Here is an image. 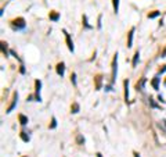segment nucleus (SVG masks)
<instances>
[{
  "label": "nucleus",
  "mask_w": 166,
  "mask_h": 157,
  "mask_svg": "<svg viewBox=\"0 0 166 157\" xmlns=\"http://www.w3.org/2000/svg\"><path fill=\"white\" fill-rule=\"evenodd\" d=\"M10 25H11V29H13V31L18 32V31H24V29L27 28V21H25L24 17H17V18L11 20Z\"/></svg>",
  "instance_id": "1"
},
{
  "label": "nucleus",
  "mask_w": 166,
  "mask_h": 157,
  "mask_svg": "<svg viewBox=\"0 0 166 157\" xmlns=\"http://www.w3.org/2000/svg\"><path fill=\"white\" fill-rule=\"evenodd\" d=\"M118 57H119V54L115 53L112 63H111V83L112 85L116 82V77H118Z\"/></svg>",
  "instance_id": "2"
},
{
  "label": "nucleus",
  "mask_w": 166,
  "mask_h": 157,
  "mask_svg": "<svg viewBox=\"0 0 166 157\" xmlns=\"http://www.w3.org/2000/svg\"><path fill=\"white\" fill-rule=\"evenodd\" d=\"M63 33L65 35V42H67V46H68V50L71 51V53H73L75 51V45H73V41H72L71 35L68 33L67 29H63Z\"/></svg>",
  "instance_id": "3"
},
{
  "label": "nucleus",
  "mask_w": 166,
  "mask_h": 157,
  "mask_svg": "<svg viewBox=\"0 0 166 157\" xmlns=\"http://www.w3.org/2000/svg\"><path fill=\"white\" fill-rule=\"evenodd\" d=\"M40 90H42V81L40 79H36L35 81V102H42V96H40Z\"/></svg>",
  "instance_id": "4"
},
{
  "label": "nucleus",
  "mask_w": 166,
  "mask_h": 157,
  "mask_svg": "<svg viewBox=\"0 0 166 157\" xmlns=\"http://www.w3.org/2000/svg\"><path fill=\"white\" fill-rule=\"evenodd\" d=\"M18 104V92H14L13 95V99H11V104H10L9 107H7V110H6V113L7 114H10V113H13V110L17 107Z\"/></svg>",
  "instance_id": "5"
},
{
  "label": "nucleus",
  "mask_w": 166,
  "mask_h": 157,
  "mask_svg": "<svg viewBox=\"0 0 166 157\" xmlns=\"http://www.w3.org/2000/svg\"><path fill=\"white\" fill-rule=\"evenodd\" d=\"M55 72H57V75L61 77V78L64 77V74H65V63H64V61H61V63H58V64L55 65Z\"/></svg>",
  "instance_id": "6"
},
{
  "label": "nucleus",
  "mask_w": 166,
  "mask_h": 157,
  "mask_svg": "<svg viewBox=\"0 0 166 157\" xmlns=\"http://www.w3.org/2000/svg\"><path fill=\"white\" fill-rule=\"evenodd\" d=\"M134 32H136V28L132 27L129 33H127V49H130L133 46V38H134Z\"/></svg>",
  "instance_id": "7"
},
{
  "label": "nucleus",
  "mask_w": 166,
  "mask_h": 157,
  "mask_svg": "<svg viewBox=\"0 0 166 157\" xmlns=\"http://www.w3.org/2000/svg\"><path fill=\"white\" fill-rule=\"evenodd\" d=\"M49 18L51 22H58L60 18H61V15H60L58 11H55V10H51L49 13Z\"/></svg>",
  "instance_id": "8"
},
{
  "label": "nucleus",
  "mask_w": 166,
  "mask_h": 157,
  "mask_svg": "<svg viewBox=\"0 0 166 157\" xmlns=\"http://www.w3.org/2000/svg\"><path fill=\"white\" fill-rule=\"evenodd\" d=\"M145 83H147V78H141L139 82L136 83V90L137 92H144V89H145Z\"/></svg>",
  "instance_id": "9"
},
{
  "label": "nucleus",
  "mask_w": 166,
  "mask_h": 157,
  "mask_svg": "<svg viewBox=\"0 0 166 157\" xmlns=\"http://www.w3.org/2000/svg\"><path fill=\"white\" fill-rule=\"evenodd\" d=\"M94 86H96V90H100L103 88V75L101 74H97L94 77Z\"/></svg>",
  "instance_id": "10"
},
{
  "label": "nucleus",
  "mask_w": 166,
  "mask_h": 157,
  "mask_svg": "<svg viewBox=\"0 0 166 157\" xmlns=\"http://www.w3.org/2000/svg\"><path fill=\"white\" fill-rule=\"evenodd\" d=\"M82 25H83V29H93V25L89 24V18H87V15L83 14V17H82Z\"/></svg>",
  "instance_id": "11"
},
{
  "label": "nucleus",
  "mask_w": 166,
  "mask_h": 157,
  "mask_svg": "<svg viewBox=\"0 0 166 157\" xmlns=\"http://www.w3.org/2000/svg\"><path fill=\"white\" fill-rule=\"evenodd\" d=\"M159 83H161V78H159V75H155V77L151 79V86H152L155 90H159Z\"/></svg>",
  "instance_id": "12"
},
{
  "label": "nucleus",
  "mask_w": 166,
  "mask_h": 157,
  "mask_svg": "<svg viewBox=\"0 0 166 157\" xmlns=\"http://www.w3.org/2000/svg\"><path fill=\"white\" fill-rule=\"evenodd\" d=\"M129 83H130L129 79H125V81H123V88H125V102L126 103H129Z\"/></svg>",
  "instance_id": "13"
},
{
  "label": "nucleus",
  "mask_w": 166,
  "mask_h": 157,
  "mask_svg": "<svg viewBox=\"0 0 166 157\" xmlns=\"http://www.w3.org/2000/svg\"><path fill=\"white\" fill-rule=\"evenodd\" d=\"M1 54H3V57H9L10 56V50H9V45L6 43V42H1Z\"/></svg>",
  "instance_id": "14"
},
{
  "label": "nucleus",
  "mask_w": 166,
  "mask_h": 157,
  "mask_svg": "<svg viewBox=\"0 0 166 157\" xmlns=\"http://www.w3.org/2000/svg\"><path fill=\"white\" fill-rule=\"evenodd\" d=\"M18 121H19V124L22 125V127H27L28 122H29V118L25 114H18Z\"/></svg>",
  "instance_id": "15"
},
{
  "label": "nucleus",
  "mask_w": 166,
  "mask_h": 157,
  "mask_svg": "<svg viewBox=\"0 0 166 157\" xmlns=\"http://www.w3.org/2000/svg\"><path fill=\"white\" fill-rule=\"evenodd\" d=\"M148 103H149V107H151V109H158V110H162V106H161V104H158L157 100H154V97L149 96Z\"/></svg>",
  "instance_id": "16"
},
{
  "label": "nucleus",
  "mask_w": 166,
  "mask_h": 157,
  "mask_svg": "<svg viewBox=\"0 0 166 157\" xmlns=\"http://www.w3.org/2000/svg\"><path fill=\"white\" fill-rule=\"evenodd\" d=\"M139 63H140V50H137V51L134 53V56H133V61H132V65H133V68H136Z\"/></svg>",
  "instance_id": "17"
},
{
  "label": "nucleus",
  "mask_w": 166,
  "mask_h": 157,
  "mask_svg": "<svg viewBox=\"0 0 166 157\" xmlns=\"http://www.w3.org/2000/svg\"><path fill=\"white\" fill-rule=\"evenodd\" d=\"M19 138H21V140H22V142H25V143H28V142L31 140L29 134H28V132H25V131H21V132H19Z\"/></svg>",
  "instance_id": "18"
},
{
  "label": "nucleus",
  "mask_w": 166,
  "mask_h": 157,
  "mask_svg": "<svg viewBox=\"0 0 166 157\" xmlns=\"http://www.w3.org/2000/svg\"><path fill=\"white\" fill-rule=\"evenodd\" d=\"M161 15V11L159 10H154V11H149L148 14H147V17H148L149 20H154V18H158Z\"/></svg>",
  "instance_id": "19"
},
{
  "label": "nucleus",
  "mask_w": 166,
  "mask_h": 157,
  "mask_svg": "<svg viewBox=\"0 0 166 157\" xmlns=\"http://www.w3.org/2000/svg\"><path fill=\"white\" fill-rule=\"evenodd\" d=\"M80 111V106H79V103H72V106H71V113L72 114H78Z\"/></svg>",
  "instance_id": "20"
},
{
  "label": "nucleus",
  "mask_w": 166,
  "mask_h": 157,
  "mask_svg": "<svg viewBox=\"0 0 166 157\" xmlns=\"http://www.w3.org/2000/svg\"><path fill=\"white\" fill-rule=\"evenodd\" d=\"M119 3H121V0H112V7L115 14L119 13Z\"/></svg>",
  "instance_id": "21"
},
{
  "label": "nucleus",
  "mask_w": 166,
  "mask_h": 157,
  "mask_svg": "<svg viewBox=\"0 0 166 157\" xmlns=\"http://www.w3.org/2000/svg\"><path fill=\"white\" fill-rule=\"evenodd\" d=\"M57 125H58V122H57V118L53 116V117H51V122H50L49 128H50V130H55V128H57Z\"/></svg>",
  "instance_id": "22"
},
{
  "label": "nucleus",
  "mask_w": 166,
  "mask_h": 157,
  "mask_svg": "<svg viewBox=\"0 0 166 157\" xmlns=\"http://www.w3.org/2000/svg\"><path fill=\"white\" fill-rule=\"evenodd\" d=\"M10 56H13L14 59H17V60L19 61V63H22V59H21V57L18 56V53H17V51H15V50H13V49L10 50Z\"/></svg>",
  "instance_id": "23"
},
{
  "label": "nucleus",
  "mask_w": 166,
  "mask_h": 157,
  "mask_svg": "<svg viewBox=\"0 0 166 157\" xmlns=\"http://www.w3.org/2000/svg\"><path fill=\"white\" fill-rule=\"evenodd\" d=\"M71 82L73 86H78V81H76V74L75 72H72L71 74Z\"/></svg>",
  "instance_id": "24"
},
{
  "label": "nucleus",
  "mask_w": 166,
  "mask_h": 157,
  "mask_svg": "<svg viewBox=\"0 0 166 157\" xmlns=\"http://www.w3.org/2000/svg\"><path fill=\"white\" fill-rule=\"evenodd\" d=\"M76 143L78 145H85V138H83V136H82V135H78L76 136Z\"/></svg>",
  "instance_id": "25"
},
{
  "label": "nucleus",
  "mask_w": 166,
  "mask_h": 157,
  "mask_svg": "<svg viewBox=\"0 0 166 157\" xmlns=\"http://www.w3.org/2000/svg\"><path fill=\"white\" fill-rule=\"evenodd\" d=\"M97 28H98V29L103 28V14H100L98 15V20H97Z\"/></svg>",
  "instance_id": "26"
},
{
  "label": "nucleus",
  "mask_w": 166,
  "mask_h": 157,
  "mask_svg": "<svg viewBox=\"0 0 166 157\" xmlns=\"http://www.w3.org/2000/svg\"><path fill=\"white\" fill-rule=\"evenodd\" d=\"M165 72H166V64H165V65H162L161 68L158 69V74H157V75H159V77H161V75H162V74H165Z\"/></svg>",
  "instance_id": "27"
},
{
  "label": "nucleus",
  "mask_w": 166,
  "mask_h": 157,
  "mask_svg": "<svg viewBox=\"0 0 166 157\" xmlns=\"http://www.w3.org/2000/svg\"><path fill=\"white\" fill-rule=\"evenodd\" d=\"M104 89H105V92H114L112 83H109V85H105V86H104Z\"/></svg>",
  "instance_id": "28"
},
{
  "label": "nucleus",
  "mask_w": 166,
  "mask_h": 157,
  "mask_svg": "<svg viewBox=\"0 0 166 157\" xmlns=\"http://www.w3.org/2000/svg\"><path fill=\"white\" fill-rule=\"evenodd\" d=\"M19 72H21V74H25V72H27V69H25V65H24V64H21V65H19Z\"/></svg>",
  "instance_id": "29"
},
{
  "label": "nucleus",
  "mask_w": 166,
  "mask_h": 157,
  "mask_svg": "<svg viewBox=\"0 0 166 157\" xmlns=\"http://www.w3.org/2000/svg\"><path fill=\"white\" fill-rule=\"evenodd\" d=\"M158 100L161 103H166V100H163V97H162V95H158Z\"/></svg>",
  "instance_id": "30"
},
{
  "label": "nucleus",
  "mask_w": 166,
  "mask_h": 157,
  "mask_svg": "<svg viewBox=\"0 0 166 157\" xmlns=\"http://www.w3.org/2000/svg\"><path fill=\"white\" fill-rule=\"evenodd\" d=\"M32 99H35V95H29V96L27 97V100H28V102H32Z\"/></svg>",
  "instance_id": "31"
},
{
  "label": "nucleus",
  "mask_w": 166,
  "mask_h": 157,
  "mask_svg": "<svg viewBox=\"0 0 166 157\" xmlns=\"http://www.w3.org/2000/svg\"><path fill=\"white\" fill-rule=\"evenodd\" d=\"M161 57H166V49L163 51H162V54H161Z\"/></svg>",
  "instance_id": "32"
},
{
  "label": "nucleus",
  "mask_w": 166,
  "mask_h": 157,
  "mask_svg": "<svg viewBox=\"0 0 166 157\" xmlns=\"http://www.w3.org/2000/svg\"><path fill=\"white\" fill-rule=\"evenodd\" d=\"M96 156H97V157H103V154H101V153L98 152V153H97V154H96Z\"/></svg>",
  "instance_id": "33"
},
{
  "label": "nucleus",
  "mask_w": 166,
  "mask_h": 157,
  "mask_svg": "<svg viewBox=\"0 0 166 157\" xmlns=\"http://www.w3.org/2000/svg\"><path fill=\"white\" fill-rule=\"evenodd\" d=\"M134 157H140V154H137V153L134 152Z\"/></svg>",
  "instance_id": "34"
},
{
  "label": "nucleus",
  "mask_w": 166,
  "mask_h": 157,
  "mask_svg": "<svg viewBox=\"0 0 166 157\" xmlns=\"http://www.w3.org/2000/svg\"><path fill=\"white\" fill-rule=\"evenodd\" d=\"M162 122H163V125H165V127H166V120H163V121H162Z\"/></svg>",
  "instance_id": "35"
},
{
  "label": "nucleus",
  "mask_w": 166,
  "mask_h": 157,
  "mask_svg": "<svg viewBox=\"0 0 166 157\" xmlns=\"http://www.w3.org/2000/svg\"><path fill=\"white\" fill-rule=\"evenodd\" d=\"M163 85H165V86H166V79H165V82H163Z\"/></svg>",
  "instance_id": "36"
},
{
  "label": "nucleus",
  "mask_w": 166,
  "mask_h": 157,
  "mask_svg": "<svg viewBox=\"0 0 166 157\" xmlns=\"http://www.w3.org/2000/svg\"><path fill=\"white\" fill-rule=\"evenodd\" d=\"M24 157H28V156H24Z\"/></svg>",
  "instance_id": "37"
}]
</instances>
